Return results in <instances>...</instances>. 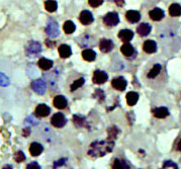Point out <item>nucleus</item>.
Masks as SVG:
<instances>
[{
    "mask_svg": "<svg viewBox=\"0 0 181 169\" xmlns=\"http://www.w3.org/2000/svg\"><path fill=\"white\" fill-rule=\"evenodd\" d=\"M113 148V142L108 141H100V142H94L90 145V150L88 154L94 157L98 156H103L106 153L111 152Z\"/></svg>",
    "mask_w": 181,
    "mask_h": 169,
    "instance_id": "nucleus-1",
    "label": "nucleus"
},
{
    "mask_svg": "<svg viewBox=\"0 0 181 169\" xmlns=\"http://www.w3.org/2000/svg\"><path fill=\"white\" fill-rule=\"evenodd\" d=\"M46 33L50 38H57L60 33L59 25L54 19H49L46 27Z\"/></svg>",
    "mask_w": 181,
    "mask_h": 169,
    "instance_id": "nucleus-2",
    "label": "nucleus"
},
{
    "mask_svg": "<svg viewBox=\"0 0 181 169\" xmlns=\"http://www.w3.org/2000/svg\"><path fill=\"white\" fill-rule=\"evenodd\" d=\"M41 51H42L41 44L38 43V42L33 41L27 45V50H25V53H27V55L28 57H36V56H38L39 54L41 53Z\"/></svg>",
    "mask_w": 181,
    "mask_h": 169,
    "instance_id": "nucleus-3",
    "label": "nucleus"
},
{
    "mask_svg": "<svg viewBox=\"0 0 181 169\" xmlns=\"http://www.w3.org/2000/svg\"><path fill=\"white\" fill-rule=\"evenodd\" d=\"M31 88L36 93L40 95H43L46 93L47 90V84L43 79H36L31 82Z\"/></svg>",
    "mask_w": 181,
    "mask_h": 169,
    "instance_id": "nucleus-4",
    "label": "nucleus"
},
{
    "mask_svg": "<svg viewBox=\"0 0 181 169\" xmlns=\"http://www.w3.org/2000/svg\"><path fill=\"white\" fill-rule=\"evenodd\" d=\"M104 24L108 25V27H114L119 22V17L116 12H109L105 16L103 17Z\"/></svg>",
    "mask_w": 181,
    "mask_h": 169,
    "instance_id": "nucleus-5",
    "label": "nucleus"
},
{
    "mask_svg": "<svg viewBox=\"0 0 181 169\" xmlns=\"http://www.w3.org/2000/svg\"><path fill=\"white\" fill-rule=\"evenodd\" d=\"M51 123L54 127L56 128H63V127L66 125V118L65 116L61 113H55L53 116H52Z\"/></svg>",
    "mask_w": 181,
    "mask_h": 169,
    "instance_id": "nucleus-6",
    "label": "nucleus"
},
{
    "mask_svg": "<svg viewBox=\"0 0 181 169\" xmlns=\"http://www.w3.org/2000/svg\"><path fill=\"white\" fill-rule=\"evenodd\" d=\"M108 75L104 71H100V70H96L93 74V82L96 84H103L107 80Z\"/></svg>",
    "mask_w": 181,
    "mask_h": 169,
    "instance_id": "nucleus-7",
    "label": "nucleus"
},
{
    "mask_svg": "<svg viewBox=\"0 0 181 169\" xmlns=\"http://www.w3.org/2000/svg\"><path fill=\"white\" fill-rule=\"evenodd\" d=\"M50 113H51V110L47 105H39L35 110V114L39 118H46L49 116Z\"/></svg>",
    "mask_w": 181,
    "mask_h": 169,
    "instance_id": "nucleus-8",
    "label": "nucleus"
},
{
    "mask_svg": "<svg viewBox=\"0 0 181 169\" xmlns=\"http://www.w3.org/2000/svg\"><path fill=\"white\" fill-rule=\"evenodd\" d=\"M79 19L82 24L88 25L93 21V15L90 11H88V10H83V11L80 13Z\"/></svg>",
    "mask_w": 181,
    "mask_h": 169,
    "instance_id": "nucleus-9",
    "label": "nucleus"
},
{
    "mask_svg": "<svg viewBox=\"0 0 181 169\" xmlns=\"http://www.w3.org/2000/svg\"><path fill=\"white\" fill-rule=\"evenodd\" d=\"M99 48L103 53H108L113 49V43L111 40H106V39H102L99 42Z\"/></svg>",
    "mask_w": 181,
    "mask_h": 169,
    "instance_id": "nucleus-10",
    "label": "nucleus"
},
{
    "mask_svg": "<svg viewBox=\"0 0 181 169\" xmlns=\"http://www.w3.org/2000/svg\"><path fill=\"white\" fill-rule=\"evenodd\" d=\"M111 85L112 87L115 88L117 90H124L125 87H127V81H125V78L122 77H117V78H114L113 80L111 81Z\"/></svg>",
    "mask_w": 181,
    "mask_h": 169,
    "instance_id": "nucleus-11",
    "label": "nucleus"
},
{
    "mask_svg": "<svg viewBox=\"0 0 181 169\" xmlns=\"http://www.w3.org/2000/svg\"><path fill=\"white\" fill-rule=\"evenodd\" d=\"M53 103L55 107L59 108V110H64L67 106V99L65 98V96L63 95H57L56 97L54 98Z\"/></svg>",
    "mask_w": 181,
    "mask_h": 169,
    "instance_id": "nucleus-12",
    "label": "nucleus"
},
{
    "mask_svg": "<svg viewBox=\"0 0 181 169\" xmlns=\"http://www.w3.org/2000/svg\"><path fill=\"white\" fill-rule=\"evenodd\" d=\"M151 30H152V27L149 23L143 22L137 27V33L140 36H142V37H146V36H148L149 33H151Z\"/></svg>",
    "mask_w": 181,
    "mask_h": 169,
    "instance_id": "nucleus-13",
    "label": "nucleus"
},
{
    "mask_svg": "<svg viewBox=\"0 0 181 169\" xmlns=\"http://www.w3.org/2000/svg\"><path fill=\"white\" fill-rule=\"evenodd\" d=\"M143 49H144V51H145L146 53L153 54L157 50V45H156V43H155L154 41L148 40V41H146L145 43H144Z\"/></svg>",
    "mask_w": 181,
    "mask_h": 169,
    "instance_id": "nucleus-14",
    "label": "nucleus"
},
{
    "mask_svg": "<svg viewBox=\"0 0 181 169\" xmlns=\"http://www.w3.org/2000/svg\"><path fill=\"white\" fill-rule=\"evenodd\" d=\"M149 15H150L151 19L155 20V21H159L164 17V11L160 8H154L149 12Z\"/></svg>",
    "mask_w": 181,
    "mask_h": 169,
    "instance_id": "nucleus-15",
    "label": "nucleus"
},
{
    "mask_svg": "<svg viewBox=\"0 0 181 169\" xmlns=\"http://www.w3.org/2000/svg\"><path fill=\"white\" fill-rule=\"evenodd\" d=\"M43 150H44L43 146H42L40 143H36V142L31 143V145L30 147V152L33 156H39L40 154H42Z\"/></svg>",
    "mask_w": 181,
    "mask_h": 169,
    "instance_id": "nucleus-16",
    "label": "nucleus"
},
{
    "mask_svg": "<svg viewBox=\"0 0 181 169\" xmlns=\"http://www.w3.org/2000/svg\"><path fill=\"white\" fill-rule=\"evenodd\" d=\"M125 16H127V19L130 22H138L141 19L140 12L136 11V10H128Z\"/></svg>",
    "mask_w": 181,
    "mask_h": 169,
    "instance_id": "nucleus-17",
    "label": "nucleus"
},
{
    "mask_svg": "<svg viewBox=\"0 0 181 169\" xmlns=\"http://www.w3.org/2000/svg\"><path fill=\"white\" fill-rule=\"evenodd\" d=\"M152 113H153L155 118H157V119H165L168 114H169V111H168V110L166 107L155 108V110H153Z\"/></svg>",
    "mask_w": 181,
    "mask_h": 169,
    "instance_id": "nucleus-18",
    "label": "nucleus"
},
{
    "mask_svg": "<svg viewBox=\"0 0 181 169\" xmlns=\"http://www.w3.org/2000/svg\"><path fill=\"white\" fill-rule=\"evenodd\" d=\"M39 67H40L42 70H45V71L50 70L53 67V61L46 58H42L39 60Z\"/></svg>",
    "mask_w": 181,
    "mask_h": 169,
    "instance_id": "nucleus-19",
    "label": "nucleus"
},
{
    "mask_svg": "<svg viewBox=\"0 0 181 169\" xmlns=\"http://www.w3.org/2000/svg\"><path fill=\"white\" fill-rule=\"evenodd\" d=\"M119 38L124 42H130L134 38V33L130 30H122L119 33Z\"/></svg>",
    "mask_w": 181,
    "mask_h": 169,
    "instance_id": "nucleus-20",
    "label": "nucleus"
},
{
    "mask_svg": "<svg viewBox=\"0 0 181 169\" xmlns=\"http://www.w3.org/2000/svg\"><path fill=\"white\" fill-rule=\"evenodd\" d=\"M120 52H122L125 57H131V56L134 55L135 50H134V47L131 45V44L127 43V44H124V45L122 46V48H120Z\"/></svg>",
    "mask_w": 181,
    "mask_h": 169,
    "instance_id": "nucleus-21",
    "label": "nucleus"
},
{
    "mask_svg": "<svg viewBox=\"0 0 181 169\" xmlns=\"http://www.w3.org/2000/svg\"><path fill=\"white\" fill-rule=\"evenodd\" d=\"M139 100V94L137 92L131 91L127 94V102L130 106L135 105Z\"/></svg>",
    "mask_w": 181,
    "mask_h": 169,
    "instance_id": "nucleus-22",
    "label": "nucleus"
},
{
    "mask_svg": "<svg viewBox=\"0 0 181 169\" xmlns=\"http://www.w3.org/2000/svg\"><path fill=\"white\" fill-rule=\"evenodd\" d=\"M169 14L173 17H177L181 15V6L177 3H173L169 7Z\"/></svg>",
    "mask_w": 181,
    "mask_h": 169,
    "instance_id": "nucleus-23",
    "label": "nucleus"
},
{
    "mask_svg": "<svg viewBox=\"0 0 181 169\" xmlns=\"http://www.w3.org/2000/svg\"><path fill=\"white\" fill-rule=\"evenodd\" d=\"M82 57H83L84 60H86V61L92 62L96 58V54H95V52H94L93 50H90V49H86V50H84L82 52Z\"/></svg>",
    "mask_w": 181,
    "mask_h": 169,
    "instance_id": "nucleus-24",
    "label": "nucleus"
},
{
    "mask_svg": "<svg viewBox=\"0 0 181 169\" xmlns=\"http://www.w3.org/2000/svg\"><path fill=\"white\" fill-rule=\"evenodd\" d=\"M59 54L62 58L66 59L68 57L71 56L72 51H71V48L68 45H61L59 47Z\"/></svg>",
    "mask_w": 181,
    "mask_h": 169,
    "instance_id": "nucleus-25",
    "label": "nucleus"
},
{
    "mask_svg": "<svg viewBox=\"0 0 181 169\" xmlns=\"http://www.w3.org/2000/svg\"><path fill=\"white\" fill-rule=\"evenodd\" d=\"M112 169H130V166L124 160L115 159L112 164Z\"/></svg>",
    "mask_w": 181,
    "mask_h": 169,
    "instance_id": "nucleus-26",
    "label": "nucleus"
},
{
    "mask_svg": "<svg viewBox=\"0 0 181 169\" xmlns=\"http://www.w3.org/2000/svg\"><path fill=\"white\" fill-rule=\"evenodd\" d=\"M45 7H46V9L48 10L49 12H54L56 11L58 8V4L55 0H47V1L45 2Z\"/></svg>",
    "mask_w": 181,
    "mask_h": 169,
    "instance_id": "nucleus-27",
    "label": "nucleus"
},
{
    "mask_svg": "<svg viewBox=\"0 0 181 169\" xmlns=\"http://www.w3.org/2000/svg\"><path fill=\"white\" fill-rule=\"evenodd\" d=\"M63 28H64V32L66 33H73L75 32L76 30V27L75 24L73 23V21H71V20H67L66 22L64 23V27H63Z\"/></svg>",
    "mask_w": 181,
    "mask_h": 169,
    "instance_id": "nucleus-28",
    "label": "nucleus"
},
{
    "mask_svg": "<svg viewBox=\"0 0 181 169\" xmlns=\"http://www.w3.org/2000/svg\"><path fill=\"white\" fill-rule=\"evenodd\" d=\"M160 71H161V65L160 64L154 65V67L150 70V72L148 73V78H155L160 73Z\"/></svg>",
    "mask_w": 181,
    "mask_h": 169,
    "instance_id": "nucleus-29",
    "label": "nucleus"
},
{
    "mask_svg": "<svg viewBox=\"0 0 181 169\" xmlns=\"http://www.w3.org/2000/svg\"><path fill=\"white\" fill-rule=\"evenodd\" d=\"M10 84V80L9 78L6 76L3 73H0V86L2 87H6Z\"/></svg>",
    "mask_w": 181,
    "mask_h": 169,
    "instance_id": "nucleus-30",
    "label": "nucleus"
},
{
    "mask_svg": "<svg viewBox=\"0 0 181 169\" xmlns=\"http://www.w3.org/2000/svg\"><path fill=\"white\" fill-rule=\"evenodd\" d=\"M84 78H80V79L76 80V81H74L72 83V85H71V91H74V90L78 89L79 87H81L82 85L84 84Z\"/></svg>",
    "mask_w": 181,
    "mask_h": 169,
    "instance_id": "nucleus-31",
    "label": "nucleus"
},
{
    "mask_svg": "<svg viewBox=\"0 0 181 169\" xmlns=\"http://www.w3.org/2000/svg\"><path fill=\"white\" fill-rule=\"evenodd\" d=\"M73 121H74V124L76 125V126L78 127H82V126H85V119H84V118H82V116H73Z\"/></svg>",
    "mask_w": 181,
    "mask_h": 169,
    "instance_id": "nucleus-32",
    "label": "nucleus"
},
{
    "mask_svg": "<svg viewBox=\"0 0 181 169\" xmlns=\"http://www.w3.org/2000/svg\"><path fill=\"white\" fill-rule=\"evenodd\" d=\"M14 160L16 161V162L20 163L22 162V161L25 160V155L24 153L22 152V151H18V152H16V154L14 155Z\"/></svg>",
    "mask_w": 181,
    "mask_h": 169,
    "instance_id": "nucleus-33",
    "label": "nucleus"
},
{
    "mask_svg": "<svg viewBox=\"0 0 181 169\" xmlns=\"http://www.w3.org/2000/svg\"><path fill=\"white\" fill-rule=\"evenodd\" d=\"M103 0H88V3L92 7H98L99 5L102 4Z\"/></svg>",
    "mask_w": 181,
    "mask_h": 169,
    "instance_id": "nucleus-34",
    "label": "nucleus"
},
{
    "mask_svg": "<svg viewBox=\"0 0 181 169\" xmlns=\"http://www.w3.org/2000/svg\"><path fill=\"white\" fill-rule=\"evenodd\" d=\"M119 132V130L116 128H112V129H109L108 130V133H109V138L111 139H113V138L116 137V133Z\"/></svg>",
    "mask_w": 181,
    "mask_h": 169,
    "instance_id": "nucleus-35",
    "label": "nucleus"
},
{
    "mask_svg": "<svg viewBox=\"0 0 181 169\" xmlns=\"http://www.w3.org/2000/svg\"><path fill=\"white\" fill-rule=\"evenodd\" d=\"M27 169H41V166L36 162H31L30 164H27Z\"/></svg>",
    "mask_w": 181,
    "mask_h": 169,
    "instance_id": "nucleus-36",
    "label": "nucleus"
},
{
    "mask_svg": "<svg viewBox=\"0 0 181 169\" xmlns=\"http://www.w3.org/2000/svg\"><path fill=\"white\" fill-rule=\"evenodd\" d=\"M99 96V97H100V101H102L104 99V93H103V91H102L101 89H97L95 91V93H94V97H95V96ZM99 97H98V99H99Z\"/></svg>",
    "mask_w": 181,
    "mask_h": 169,
    "instance_id": "nucleus-37",
    "label": "nucleus"
},
{
    "mask_svg": "<svg viewBox=\"0 0 181 169\" xmlns=\"http://www.w3.org/2000/svg\"><path fill=\"white\" fill-rule=\"evenodd\" d=\"M65 161H66V159H60V160L56 161V162H55V164H54V168H57V167H59V166L64 165Z\"/></svg>",
    "mask_w": 181,
    "mask_h": 169,
    "instance_id": "nucleus-38",
    "label": "nucleus"
},
{
    "mask_svg": "<svg viewBox=\"0 0 181 169\" xmlns=\"http://www.w3.org/2000/svg\"><path fill=\"white\" fill-rule=\"evenodd\" d=\"M30 134V130L28 129V128H27V129H24V130H23L22 135H23V136H24V137H27Z\"/></svg>",
    "mask_w": 181,
    "mask_h": 169,
    "instance_id": "nucleus-39",
    "label": "nucleus"
},
{
    "mask_svg": "<svg viewBox=\"0 0 181 169\" xmlns=\"http://www.w3.org/2000/svg\"><path fill=\"white\" fill-rule=\"evenodd\" d=\"M114 1H115V3L119 5V6H122V5H124V3H125L124 0H114Z\"/></svg>",
    "mask_w": 181,
    "mask_h": 169,
    "instance_id": "nucleus-40",
    "label": "nucleus"
},
{
    "mask_svg": "<svg viewBox=\"0 0 181 169\" xmlns=\"http://www.w3.org/2000/svg\"><path fill=\"white\" fill-rule=\"evenodd\" d=\"M177 149L179 150V151H181V140L179 142H178V144H177Z\"/></svg>",
    "mask_w": 181,
    "mask_h": 169,
    "instance_id": "nucleus-41",
    "label": "nucleus"
},
{
    "mask_svg": "<svg viewBox=\"0 0 181 169\" xmlns=\"http://www.w3.org/2000/svg\"><path fill=\"white\" fill-rule=\"evenodd\" d=\"M2 169H12V167H11V165H5Z\"/></svg>",
    "mask_w": 181,
    "mask_h": 169,
    "instance_id": "nucleus-42",
    "label": "nucleus"
},
{
    "mask_svg": "<svg viewBox=\"0 0 181 169\" xmlns=\"http://www.w3.org/2000/svg\"><path fill=\"white\" fill-rule=\"evenodd\" d=\"M151 1H157V0H151Z\"/></svg>",
    "mask_w": 181,
    "mask_h": 169,
    "instance_id": "nucleus-43",
    "label": "nucleus"
}]
</instances>
